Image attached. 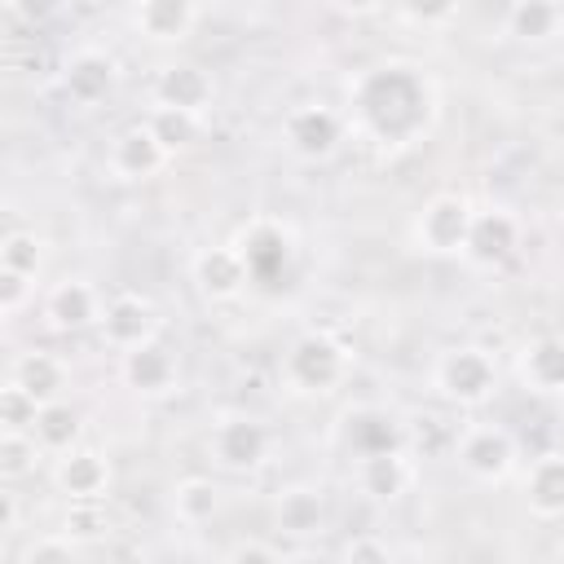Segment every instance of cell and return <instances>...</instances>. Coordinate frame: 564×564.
<instances>
[{
  "instance_id": "1",
  "label": "cell",
  "mask_w": 564,
  "mask_h": 564,
  "mask_svg": "<svg viewBox=\"0 0 564 564\" xmlns=\"http://www.w3.org/2000/svg\"><path fill=\"white\" fill-rule=\"evenodd\" d=\"M344 119L366 141L401 150V145H414L432 128L436 88L414 62L388 57L348 79V115Z\"/></svg>"
},
{
  "instance_id": "2",
  "label": "cell",
  "mask_w": 564,
  "mask_h": 564,
  "mask_svg": "<svg viewBox=\"0 0 564 564\" xmlns=\"http://www.w3.org/2000/svg\"><path fill=\"white\" fill-rule=\"evenodd\" d=\"M348 375V348L330 330H304L282 352V383L295 397H326Z\"/></svg>"
},
{
  "instance_id": "3",
  "label": "cell",
  "mask_w": 564,
  "mask_h": 564,
  "mask_svg": "<svg viewBox=\"0 0 564 564\" xmlns=\"http://www.w3.org/2000/svg\"><path fill=\"white\" fill-rule=\"evenodd\" d=\"M432 388L458 405V410H476L485 401H494L498 392V366L480 344H454L432 361Z\"/></svg>"
},
{
  "instance_id": "4",
  "label": "cell",
  "mask_w": 564,
  "mask_h": 564,
  "mask_svg": "<svg viewBox=\"0 0 564 564\" xmlns=\"http://www.w3.org/2000/svg\"><path fill=\"white\" fill-rule=\"evenodd\" d=\"M454 458L458 467L480 480V485H498L516 471L520 463V449H516V436L502 427V423H467L458 436H454Z\"/></svg>"
},
{
  "instance_id": "5",
  "label": "cell",
  "mask_w": 564,
  "mask_h": 564,
  "mask_svg": "<svg viewBox=\"0 0 564 564\" xmlns=\"http://www.w3.org/2000/svg\"><path fill=\"white\" fill-rule=\"evenodd\" d=\"M269 449H273L269 427L256 414H242V410L220 414L207 432V454L220 471H256V467H264Z\"/></svg>"
},
{
  "instance_id": "6",
  "label": "cell",
  "mask_w": 564,
  "mask_h": 564,
  "mask_svg": "<svg viewBox=\"0 0 564 564\" xmlns=\"http://www.w3.org/2000/svg\"><path fill=\"white\" fill-rule=\"evenodd\" d=\"M344 132H348V119L335 106H322V101H304V106H291L282 115V145L304 163L330 159L339 150Z\"/></svg>"
},
{
  "instance_id": "7",
  "label": "cell",
  "mask_w": 564,
  "mask_h": 564,
  "mask_svg": "<svg viewBox=\"0 0 564 564\" xmlns=\"http://www.w3.org/2000/svg\"><path fill=\"white\" fill-rule=\"evenodd\" d=\"M476 207L463 194H436L414 216V247L427 256H463Z\"/></svg>"
},
{
  "instance_id": "8",
  "label": "cell",
  "mask_w": 564,
  "mask_h": 564,
  "mask_svg": "<svg viewBox=\"0 0 564 564\" xmlns=\"http://www.w3.org/2000/svg\"><path fill=\"white\" fill-rule=\"evenodd\" d=\"M234 247H238V256L247 260L251 282H278V278L286 273L291 256H295L291 229H286L282 220H269V216H256L251 225H242L238 238H234Z\"/></svg>"
},
{
  "instance_id": "9",
  "label": "cell",
  "mask_w": 564,
  "mask_h": 564,
  "mask_svg": "<svg viewBox=\"0 0 564 564\" xmlns=\"http://www.w3.org/2000/svg\"><path fill=\"white\" fill-rule=\"evenodd\" d=\"M97 330H101V339H106L115 352H132V348L159 339V308H154V300L141 295V291H119V295L106 300Z\"/></svg>"
},
{
  "instance_id": "10",
  "label": "cell",
  "mask_w": 564,
  "mask_h": 564,
  "mask_svg": "<svg viewBox=\"0 0 564 564\" xmlns=\"http://www.w3.org/2000/svg\"><path fill=\"white\" fill-rule=\"evenodd\" d=\"M167 150L159 145V137L145 128V123H132L123 132H115L110 150H106V167L115 181H128V185H141V181H154L163 167H167Z\"/></svg>"
},
{
  "instance_id": "11",
  "label": "cell",
  "mask_w": 564,
  "mask_h": 564,
  "mask_svg": "<svg viewBox=\"0 0 564 564\" xmlns=\"http://www.w3.org/2000/svg\"><path fill=\"white\" fill-rule=\"evenodd\" d=\"M216 101V79L198 62H167L154 75V106H172L185 115H207Z\"/></svg>"
},
{
  "instance_id": "12",
  "label": "cell",
  "mask_w": 564,
  "mask_h": 564,
  "mask_svg": "<svg viewBox=\"0 0 564 564\" xmlns=\"http://www.w3.org/2000/svg\"><path fill=\"white\" fill-rule=\"evenodd\" d=\"M101 308H106V300L97 295V286L88 278H62L44 295V317L62 335H79L88 326H101Z\"/></svg>"
},
{
  "instance_id": "13",
  "label": "cell",
  "mask_w": 564,
  "mask_h": 564,
  "mask_svg": "<svg viewBox=\"0 0 564 564\" xmlns=\"http://www.w3.org/2000/svg\"><path fill=\"white\" fill-rule=\"evenodd\" d=\"M189 273H194L198 295L212 300V304H229V300H238V295L247 291V282H251L247 260L238 256L234 242H225V247H203V251L194 256Z\"/></svg>"
},
{
  "instance_id": "14",
  "label": "cell",
  "mask_w": 564,
  "mask_h": 564,
  "mask_svg": "<svg viewBox=\"0 0 564 564\" xmlns=\"http://www.w3.org/2000/svg\"><path fill=\"white\" fill-rule=\"evenodd\" d=\"M110 480H115V467H110V458H106L101 449H93V445H79V449L62 454V458L53 463V485H57V494H66L70 502H101L106 489H110Z\"/></svg>"
},
{
  "instance_id": "15",
  "label": "cell",
  "mask_w": 564,
  "mask_h": 564,
  "mask_svg": "<svg viewBox=\"0 0 564 564\" xmlns=\"http://www.w3.org/2000/svg\"><path fill=\"white\" fill-rule=\"evenodd\" d=\"M119 379L137 397H167L181 379V366H176V352L163 339H150L132 352H119Z\"/></svg>"
},
{
  "instance_id": "16",
  "label": "cell",
  "mask_w": 564,
  "mask_h": 564,
  "mask_svg": "<svg viewBox=\"0 0 564 564\" xmlns=\"http://www.w3.org/2000/svg\"><path fill=\"white\" fill-rule=\"evenodd\" d=\"M516 247H520V220H516L507 207H476L471 234H467V251H463V256H467L471 264L494 269V264L511 260Z\"/></svg>"
},
{
  "instance_id": "17",
  "label": "cell",
  "mask_w": 564,
  "mask_h": 564,
  "mask_svg": "<svg viewBox=\"0 0 564 564\" xmlns=\"http://www.w3.org/2000/svg\"><path fill=\"white\" fill-rule=\"evenodd\" d=\"M516 375L538 397H564V335H533L516 352Z\"/></svg>"
},
{
  "instance_id": "18",
  "label": "cell",
  "mask_w": 564,
  "mask_h": 564,
  "mask_svg": "<svg viewBox=\"0 0 564 564\" xmlns=\"http://www.w3.org/2000/svg\"><path fill=\"white\" fill-rule=\"evenodd\" d=\"M198 18H203V9L194 0H141L128 13L132 31L145 35L150 44H181V40H189Z\"/></svg>"
},
{
  "instance_id": "19",
  "label": "cell",
  "mask_w": 564,
  "mask_h": 564,
  "mask_svg": "<svg viewBox=\"0 0 564 564\" xmlns=\"http://www.w3.org/2000/svg\"><path fill=\"white\" fill-rule=\"evenodd\" d=\"M119 84V62L101 48H79L66 66H62V93L75 101V106H97L115 93Z\"/></svg>"
},
{
  "instance_id": "20",
  "label": "cell",
  "mask_w": 564,
  "mask_h": 564,
  "mask_svg": "<svg viewBox=\"0 0 564 564\" xmlns=\"http://www.w3.org/2000/svg\"><path fill=\"white\" fill-rule=\"evenodd\" d=\"M66 366H62V357H53V352H40V348H26V352H18L13 361H9V379L4 383H13V388H22L35 405H53V401H66L62 392H66Z\"/></svg>"
},
{
  "instance_id": "21",
  "label": "cell",
  "mask_w": 564,
  "mask_h": 564,
  "mask_svg": "<svg viewBox=\"0 0 564 564\" xmlns=\"http://www.w3.org/2000/svg\"><path fill=\"white\" fill-rule=\"evenodd\" d=\"M273 524L286 538H317L326 529V494L317 485H286L273 502Z\"/></svg>"
},
{
  "instance_id": "22",
  "label": "cell",
  "mask_w": 564,
  "mask_h": 564,
  "mask_svg": "<svg viewBox=\"0 0 564 564\" xmlns=\"http://www.w3.org/2000/svg\"><path fill=\"white\" fill-rule=\"evenodd\" d=\"M524 507L538 520L564 516V449H546L524 471Z\"/></svg>"
},
{
  "instance_id": "23",
  "label": "cell",
  "mask_w": 564,
  "mask_h": 564,
  "mask_svg": "<svg viewBox=\"0 0 564 564\" xmlns=\"http://www.w3.org/2000/svg\"><path fill=\"white\" fill-rule=\"evenodd\" d=\"M410 458L401 449H379V454H361L357 458V489L370 502H397L410 489Z\"/></svg>"
},
{
  "instance_id": "24",
  "label": "cell",
  "mask_w": 564,
  "mask_h": 564,
  "mask_svg": "<svg viewBox=\"0 0 564 564\" xmlns=\"http://www.w3.org/2000/svg\"><path fill=\"white\" fill-rule=\"evenodd\" d=\"M502 31L520 44H542L564 31V4L555 0H516L502 9Z\"/></svg>"
},
{
  "instance_id": "25",
  "label": "cell",
  "mask_w": 564,
  "mask_h": 564,
  "mask_svg": "<svg viewBox=\"0 0 564 564\" xmlns=\"http://www.w3.org/2000/svg\"><path fill=\"white\" fill-rule=\"evenodd\" d=\"M31 436L44 454L62 458L70 449H79V436H84V414L70 405V401H53V405H40L35 423H31Z\"/></svg>"
},
{
  "instance_id": "26",
  "label": "cell",
  "mask_w": 564,
  "mask_h": 564,
  "mask_svg": "<svg viewBox=\"0 0 564 564\" xmlns=\"http://www.w3.org/2000/svg\"><path fill=\"white\" fill-rule=\"evenodd\" d=\"M172 511H176V520L189 524V529L216 520V511H220V489H216V480H207V476H185V480H176V489H172Z\"/></svg>"
},
{
  "instance_id": "27",
  "label": "cell",
  "mask_w": 564,
  "mask_h": 564,
  "mask_svg": "<svg viewBox=\"0 0 564 564\" xmlns=\"http://www.w3.org/2000/svg\"><path fill=\"white\" fill-rule=\"evenodd\" d=\"M145 128L159 137V145H163L167 154H181V150H189V145L198 141L203 119H198V115H185V110H172V106H150Z\"/></svg>"
},
{
  "instance_id": "28",
  "label": "cell",
  "mask_w": 564,
  "mask_h": 564,
  "mask_svg": "<svg viewBox=\"0 0 564 564\" xmlns=\"http://www.w3.org/2000/svg\"><path fill=\"white\" fill-rule=\"evenodd\" d=\"M348 445L357 449V458L361 454H379V449H401L392 414H383V410H357L348 419Z\"/></svg>"
},
{
  "instance_id": "29",
  "label": "cell",
  "mask_w": 564,
  "mask_h": 564,
  "mask_svg": "<svg viewBox=\"0 0 564 564\" xmlns=\"http://www.w3.org/2000/svg\"><path fill=\"white\" fill-rule=\"evenodd\" d=\"M44 238L31 234V229H9L4 242H0V269L9 273H26V278H40L44 269Z\"/></svg>"
},
{
  "instance_id": "30",
  "label": "cell",
  "mask_w": 564,
  "mask_h": 564,
  "mask_svg": "<svg viewBox=\"0 0 564 564\" xmlns=\"http://www.w3.org/2000/svg\"><path fill=\"white\" fill-rule=\"evenodd\" d=\"M40 454H44V449L35 445L31 432H0V471H4L9 480L26 476V471L35 467Z\"/></svg>"
},
{
  "instance_id": "31",
  "label": "cell",
  "mask_w": 564,
  "mask_h": 564,
  "mask_svg": "<svg viewBox=\"0 0 564 564\" xmlns=\"http://www.w3.org/2000/svg\"><path fill=\"white\" fill-rule=\"evenodd\" d=\"M18 564H79V551L66 533H40L22 546Z\"/></svg>"
},
{
  "instance_id": "32",
  "label": "cell",
  "mask_w": 564,
  "mask_h": 564,
  "mask_svg": "<svg viewBox=\"0 0 564 564\" xmlns=\"http://www.w3.org/2000/svg\"><path fill=\"white\" fill-rule=\"evenodd\" d=\"M35 414H40V405L22 388H13V383L0 388V423H4V432H31Z\"/></svg>"
},
{
  "instance_id": "33",
  "label": "cell",
  "mask_w": 564,
  "mask_h": 564,
  "mask_svg": "<svg viewBox=\"0 0 564 564\" xmlns=\"http://www.w3.org/2000/svg\"><path fill=\"white\" fill-rule=\"evenodd\" d=\"M106 533V511L101 502H70L66 511V538L70 542H93Z\"/></svg>"
},
{
  "instance_id": "34",
  "label": "cell",
  "mask_w": 564,
  "mask_h": 564,
  "mask_svg": "<svg viewBox=\"0 0 564 564\" xmlns=\"http://www.w3.org/2000/svg\"><path fill=\"white\" fill-rule=\"evenodd\" d=\"M31 295H35V278L0 269V313H4V317H18V313L31 304Z\"/></svg>"
},
{
  "instance_id": "35",
  "label": "cell",
  "mask_w": 564,
  "mask_h": 564,
  "mask_svg": "<svg viewBox=\"0 0 564 564\" xmlns=\"http://www.w3.org/2000/svg\"><path fill=\"white\" fill-rule=\"evenodd\" d=\"M339 560H344V564H392V551H388V542L361 533V538H352V542L344 546Z\"/></svg>"
},
{
  "instance_id": "36",
  "label": "cell",
  "mask_w": 564,
  "mask_h": 564,
  "mask_svg": "<svg viewBox=\"0 0 564 564\" xmlns=\"http://www.w3.org/2000/svg\"><path fill=\"white\" fill-rule=\"evenodd\" d=\"M220 564H282V555L260 538H242V542L229 546V555Z\"/></svg>"
},
{
  "instance_id": "37",
  "label": "cell",
  "mask_w": 564,
  "mask_h": 564,
  "mask_svg": "<svg viewBox=\"0 0 564 564\" xmlns=\"http://www.w3.org/2000/svg\"><path fill=\"white\" fill-rule=\"evenodd\" d=\"M0 529H18V494L13 489L0 494Z\"/></svg>"
},
{
  "instance_id": "38",
  "label": "cell",
  "mask_w": 564,
  "mask_h": 564,
  "mask_svg": "<svg viewBox=\"0 0 564 564\" xmlns=\"http://www.w3.org/2000/svg\"><path fill=\"white\" fill-rule=\"evenodd\" d=\"M330 564H344V560H330Z\"/></svg>"
}]
</instances>
